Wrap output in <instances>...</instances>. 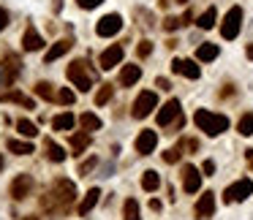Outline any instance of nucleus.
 <instances>
[{
    "instance_id": "nucleus-1",
    "label": "nucleus",
    "mask_w": 253,
    "mask_h": 220,
    "mask_svg": "<svg viewBox=\"0 0 253 220\" xmlns=\"http://www.w3.org/2000/svg\"><path fill=\"white\" fill-rule=\"evenodd\" d=\"M74 201H76V185L71 179L60 177L52 182V190L41 199V206H44V212L49 215H63V212H68V206Z\"/></svg>"
},
{
    "instance_id": "nucleus-2",
    "label": "nucleus",
    "mask_w": 253,
    "mask_h": 220,
    "mask_svg": "<svg viewBox=\"0 0 253 220\" xmlns=\"http://www.w3.org/2000/svg\"><path fill=\"white\" fill-rule=\"evenodd\" d=\"M193 123H196V128L204 131L207 136H220L223 131H229V117H226V114H215V111H210V109H196Z\"/></svg>"
},
{
    "instance_id": "nucleus-3",
    "label": "nucleus",
    "mask_w": 253,
    "mask_h": 220,
    "mask_svg": "<svg viewBox=\"0 0 253 220\" xmlns=\"http://www.w3.org/2000/svg\"><path fill=\"white\" fill-rule=\"evenodd\" d=\"M87 65H90V60H74L68 65V71H66V76H68V82L74 84V87H79L82 93H87L90 87H93V74L87 71Z\"/></svg>"
},
{
    "instance_id": "nucleus-4",
    "label": "nucleus",
    "mask_w": 253,
    "mask_h": 220,
    "mask_svg": "<svg viewBox=\"0 0 253 220\" xmlns=\"http://www.w3.org/2000/svg\"><path fill=\"white\" fill-rule=\"evenodd\" d=\"M19 74H22V57L19 55H6L0 60V90L14 87Z\"/></svg>"
},
{
    "instance_id": "nucleus-5",
    "label": "nucleus",
    "mask_w": 253,
    "mask_h": 220,
    "mask_svg": "<svg viewBox=\"0 0 253 220\" xmlns=\"http://www.w3.org/2000/svg\"><path fill=\"white\" fill-rule=\"evenodd\" d=\"M158 106V95L152 93V90H142L136 95V101H134V106H131V114L136 120H144V117H150L152 109Z\"/></svg>"
},
{
    "instance_id": "nucleus-6",
    "label": "nucleus",
    "mask_w": 253,
    "mask_h": 220,
    "mask_svg": "<svg viewBox=\"0 0 253 220\" xmlns=\"http://www.w3.org/2000/svg\"><path fill=\"white\" fill-rule=\"evenodd\" d=\"M242 30V8L239 6H232L229 8V14L223 16V25H220V35H223L226 41H234Z\"/></svg>"
},
{
    "instance_id": "nucleus-7",
    "label": "nucleus",
    "mask_w": 253,
    "mask_h": 220,
    "mask_svg": "<svg viewBox=\"0 0 253 220\" xmlns=\"http://www.w3.org/2000/svg\"><path fill=\"white\" fill-rule=\"evenodd\" d=\"M248 196H253V179H251V177L237 179L234 185H229V188L223 190V201H226V204H237V201H245Z\"/></svg>"
},
{
    "instance_id": "nucleus-8",
    "label": "nucleus",
    "mask_w": 253,
    "mask_h": 220,
    "mask_svg": "<svg viewBox=\"0 0 253 220\" xmlns=\"http://www.w3.org/2000/svg\"><path fill=\"white\" fill-rule=\"evenodd\" d=\"M180 117H183V106H180V101H177V98H169V101L161 106V111H158V125L166 128V125L177 123Z\"/></svg>"
},
{
    "instance_id": "nucleus-9",
    "label": "nucleus",
    "mask_w": 253,
    "mask_h": 220,
    "mask_svg": "<svg viewBox=\"0 0 253 220\" xmlns=\"http://www.w3.org/2000/svg\"><path fill=\"white\" fill-rule=\"evenodd\" d=\"M120 30H123V16L120 14H106V16H101L98 25H96V33L101 35V38H112V35H117Z\"/></svg>"
},
{
    "instance_id": "nucleus-10",
    "label": "nucleus",
    "mask_w": 253,
    "mask_h": 220,
    "mask_svg": "<svg viewBox=\"0 0 253 220\" xmlns=\"http://www.w3.org/2000/svg\"><path fill=\"white\" fill-rule=\"evenodd\" d=\"M123 47H120V44H112L109 49H103L101 52V57H98V68L101 71H112L115 68V65H120V63H123Z\"/></svg>"
},
{
    "instance_id": "nucleus-11",
    "label": "nucleus",
    "mask_w": 253,
    "mask_h": 220,
    "mask_svg": "<svg viewBox=\"0 0 253 220\" xmlns=\"http://www.w3.org/2000/svg\"><path fill=\"white\" fill-rule=\"evenodd\" d=\"M30 190H33V177H30V174H19V177H14V182H11V199H14V201H25L30 196Z\"/></svg>"
},
{
    "instance_id": "nucleus-12",
    "label": "nucleus",
    "mask_w": 253,
    "mask_h": 220,
    "mask_svg": "<svg viewBox=\"0 0 253 220\" xmlns=\"http://www.w3.org/2000/svg\"><path fill=\"white\" fill-rule=\"evenodd\" d=\"M212 215H215V193L204 190L196 201V218L207 220V218H212Z\"/></svg>"
},
{
    "instance_id": "nucleus-13",
    "label": "nucleus",
    "mask_w": 253,
    "mask_h": 220,
    "mask_svg": "<svg viewBox=\"0 0 253 220\" xmlns=\"http://www.w3.org/2000/svg\"><path fill=\"white\" fill-rule=\"evenodd\" d=\"M183 188H185V193H199V188H202V172L196 166H183Z\"/></svg>"
},
{
    "instance_id": "nucleus-14",
    "label": "nucleus",
    "mask_w": 253,
    "mask_h": 220,
    "mask_svg": "<svg viewBox=\"0 0 253 220\" xmlns=\"http://www.w3.org/2000/svg\"><path fill=\"white\" fill-rule=\"evenodd\" d=\"M155 144H158V133L155 131H150V128H144L142 133L136 136V152L139 155H150L152 150H155Z\"/></svg>"
},
{
    "instance_id": "nucleus-15",
    "label": "nucleus",
    "mask_w": 253,
    "mask_h": 220,
    "mask_svg": "<svg viewBox=\"0 0 253 220\" xmlns=\"http://www.w3.org/2000/svg\"><path fill=\"white\" fill-rule=\"evenodd\" d=\"M171 71L174 74H183V76H188V79H199L202 76V68L196 65V60H171Z\"/></svg>"
},
{
    "instance_id": "nucleus-16",
    "label": "nucleus",
    "mask_w": 253,
    "mask_h": 220,
    "mask_svg": "<svg viewBox=\"0 0 253 220\" xmlns=\"http://www.w3.org/2000/svg\"><path fill=\"white\" fill-rule=\"evenodd\" d=\"M22 49H25V52H38V49H44V38L38 35V30H35L33 25H28V30L22 35Z\"/></svg>"
},
{
    "instance_id": "nucleus-17",
    "label": "nucleus",
    "mask_w": 253,
    "mask_h": 220,
    "mask_svg": "<svg viewBox=\"0 0 253 220\" xmlns=\"http://www.w3.org/2000/svg\"><path fill=\"white\" fill-rule=\"evenodd\" d=\"M71 47H74V41H71V38H63V41H57L55 47H52V49H49V52H47V55H44V63H47V65H49V63L60 60V57L66 55V52H68Z\"/></svg>"
},
{
    "instance_id": "nucleus-18",
    "label": "nucleus",
    "mask_w": 253,
    "mask_h": 220,
    "mask_svg": "<svg viewBox=\"0 0 253 220\" xmlns=\"http://www.w3.org/2000/svg\"><path fill=\"white\" fill-rule=\"evenodd\" d=\"M0 101L3 103H19V106H25V109H35L33 98H28L25 93H17V90H11V93H0Z\"/></svg>"
},
{
    "instance_id": "nucleus-19",
    "label": "nucleus",
    "mask_w": 253,
    "mask_h": 220,
    "mask_svg": "<svg viewBox=\"0 0 253 220\" xmlns=\"http://www.w3.org/2000/svg\"><path fill=\"white\" fill-rule=\"evenodd\" d=\"M139 79H142V68H139V65H125V68L120 71V84H123V87H134Z\"/></svg>"
},
{
    "instance_id": "nucleus-20",
    "label": "nucleus",
    "mask_w": 253,
    "mask_h": 220,
    "mask_svg": "<svg viewBox=\"0 0 253 220\" xmlns=\"http://www.w3.org/2000/svg\"><path fill=\"white\" fill-rule=\"evenodd\" d=\"M87 147H90V133L87 131H79V133H74V136H71V152H74V155H82V152H87Z\"/></svg>"
},
{
    "instance_id": "nucleus-21",
    "label": "nucleus",
    "mask_w": 253,
    "mask_h": 220,
    "mask_svg": "<svg viewBox=\"0 0 253 220\" xmlns=\"http://www.w3.org/2000/svg\"><path fill=\"white\" fill-rule=\"evenodd\" d=\"M44 150H47V158L52 160V163H63V160H66V150H63L60 144H55L52 139H44Z\"/></svg>"
},
{
    "instance_id": "nucleus-22",
    "label": "nucleus",
    "mask_w": 253,
    "mask_h": 220,
    "mask_svg": "<svg viewBox=\"0 0 253 220\" xmlns=\"http://www.w3.org/2000/svg\"><path fill=\"white\" fill-rule=\"evenodd\" d=\"M74 123H76L74 114H71V111H63V114H57V117L52 120V128H55V131H60V133H66V131H71V128H74Z\"/></svg>"
},
{
    "instance_id": "nucleus-23",
    "label": "nucleus",
    "mask_w": 253,
    "mask_h": 220,
    "mask_svg": "<svg viewBox=\"0 0 253 220\" xmlns=\"http://www.w3.org/2000/svg\"><path fill=\"white\" fill-rule=\"evenodd\" d=\"M142 188H144L147 193H155L158 188H161V174L152 172V169H147V172L142 174Z\"/></svg>"
},
{
    "instance_id": "nucleus-24",
    "label": "nucleus",
    "mask_w": 253,
    "mask_h": 220,
    "mask_svg": "<svg viewBox=\"0 0 253 220\" xmlns=\"http://www.w3.org/2000/svg\"><path fill=\"white\" fill-rule=\"evenodd\" d=\"M218 44H202V47L196 49V60L199 63H210V60H215L218 57Z\"/></svg>"
},
{
    "instance_id": "nucleus-25",
    "label": "nucleus",
    "mask_w": 253,
    "mask_h": 220,
    "mask_svg": "<svg viewBox=\"0 0 253 220\" xmlns=\"http://www.w3.org/2000/svg\"><path fill=\"white\" fill-rule=\"evenodd\" d=\"M98 199H101V190H98V188H90L87 196H84L82 204H79V215H87L90 209H93V206L98 204Z\"/></svg>"
},
{
    "instance_id": "nucleus-26",
    "label": "nucleus",
    "mask_w": 253,
    "mask_h": 220,
    "mask_svg": "<svg viewBox=\"0 0 253 220\" xmlns=\"http://www.w3.org/2000/svg\"><path fill=\"white\" fill-rule=\"evenodd\" d=\"M6 147L14 152V155H33V152H35V147L30 144V141H17V139H11Z\"/></svg>"
},
{
    "instance_id": "nucleus-27",
    "label": "nucleus",
    "mask_w": 253,
    "mask_h": 220,
    "mask_svg": "<svg viewBox=\"0 0 253 220\" xmlns=\"http://www.w3.org/2000/svg\"><path fill=\"white\" fill-rule=\"evenodd\" d=\"M79 125H82L87 133H90V131H101V120H98L93 111H84L82 117H79Z\"/></svg>"
},
{
    "instance_id": "nucleus-28",
    "label": "nucleus",
    "mask_w": 253,
    "mask_h": 220,
    "mask_svg": "<svg viewBox=\"0 0 253 220\" xmlns=\"http://www.w3.org/2000/svg\"><path fill=\"white\" fill-rule=\"evenodd\" d=\"M215 19H218V11L210 6L204 14L199 16V30H210V28H215Z\"/></svg>"
},
{
    "instance_id": "nucleus-29",
    "label": "nucleus",
    "mask_w": 253,
    "mask_h": 220,
    "mask_svg": "<svg viewBox=\"0 0 253 220\" xmlns=\"http://www.w3.org/2000/svg\"><path fill=\"white\" fill-rule=\"evenodd\" d=\"M33 90H35V95L44 98V101H57V93L52 90V84H49V82H38Z\"/></svg>"
},
{
    "instance_id": "nucleus-30",
    "label": "nucleus",
    "mask_w": 253,
    "mask_h": 220,
    "mask_svg": "<svg viewBox=\"0 0 253 220\" xmlns=\"http://www.w3.org/2000/svg\"><path fill=\"white\" fill-rule=\"evenodd\" d=\"M237 131L242 133V136H253V111H245V114L239 117Z\"/></svg>"
},
{
    "instance_id": "nucleus-31",
    "label": "nucleus",
    "mask_w": 253,
    "mask_h": 220,
    "mask_svg": "<svg viewBox=\"0 0 253 220\" xmlns=\"http://www.w3.org/2000/svg\"><path fill=\"white\" fill-rule=\"evenodd\" d=\"M123 215H125V220H142V218H139V201L136 199H125Z\"/></svg>"
},
{
    "instance_id": "nucleus-32",
    "label": "nucleus",
    "mask_w": 253,
    "mask_h": 220,
    "mask_svg": "<svg viewBox=\"0 0 253 220\" xmlns=\"http://www.w3.org/2000/svg\"><path fill=\"white\" fill-rule=\"evenodd\" d=\"M17 131H19V136H25V139H33L35 133H38V128H35L30 120H17Z\"/></svg>"
},
{
    "instance_id": "nucleus-33",
    "label": "nucleus",
    "mask_w": 253,
    "mask_h": 220,
    "mask_svg": "<svg viewBox=\"0 0 253 220\" xmlns=\"http://www.w3.org/2000/svg\"><path fill=\"white\" fill-rule=\"evenodd\" d=\"M112 95H115V87H112V84H101L98 93H96V103H98V106H103V103L112 101Z\"/></svg>"
},
{
    "instance_id": "nucleus-34",
    "label": "nucleus",
    "mask_w": 253,
    "mask_h": 220,
    "mask_svg": "<svg viewBox=\"0 0 253 220\" xmlns=\"http://www.w3.org/2000/svg\"><path fill=\"white\" fill-rule=\"evenodd\" d=\"M177 28H183V19H180V16H166V19H164V30H166V33H174Z\"/></svg>"
},
{
    "instance_id": "nucleus-35",
    "label": "nucleus",
    "mask_w": 253,
    "mask_h": 220,
    "mask_svg": "<svg viewBox=\"0 0 253 220\" xmlns=\"http://www.w3.org/2000/svg\"><path fill=\"white\" fill-rule=\"evenodd\" d=\"M57 101H60V103H63V106H71V103H74V101H76V95H74V93H71V90H68V87H63V90H60V93H57Z\"/></svg>"
},
{
    "instance_id": "nucleus-36",
    "label": "nucleus",
    "mask_w": 253,
    "mask_h": 220,
    "mask_svg": "<svg viewBox=\"0 0 253 220\" xmlns=\"http://www.w3.org/2000/svg\"><path fill=\"white\" fill-rule=\"evenodd\" d=\"M136 55L142 57V60H144V57H150V55H152V41H147V38H144V41H139Z\"/></svg>"
},
{
    "instance_id": "nucleus-37",
    "label": "nucleus",
    "mask_w": 253,
    "mask_h": 220,
    "mask_svg": "<svg viewBox=\"0 0 253 220\" xmlns=\"http://www.w3.org/2000/svg\"><path fill=\"white\" fill-rule=\"evenodd\" d=\"M180 155H183V150H180V147H171V150L164 152V160H166V163H177Z\"/></svg>"
},
{
    "instance_id": "nucleus-38",
    "label": "nucleus",
    "mask_w": 253,
    "mask_h": 220,
    "mask_svg": "<svg viewBox=\"0 0 253 220\" xmlns=\"http://www.w3.org/2000/svg\"><path fill=\"white\" fill-rule=\"evenodd\" d=\"M96 163H98V158H87L82 166H79V174H82V177H87V174L96 169Z\"/></svg>"
},
{
    "instance_id": "nucleus-39",
    "label": "nucleus",
    "mask_w": 253,
    "mask_h": 220,
    "mask_svg": "<svg viewBox=\"0 0 253 220\" xmlns=\"http://www.w3.org/2000/svg\"><path fill=\"white\" fill-rule=\"evenodd\" d=\"M103 0H76V6L79 8H84V11H93V8H98Z\"/></svg>"
},
{
    "instance_id": "nucleus-40",
    "label": "nucleus",
    "mask_w": 253,
    "mask_h": 220,
    "mask_svg": "<svg viewBox=\"0 0 253 220\" xmlns=\"http://www.w3.org/2000/svg\"><path fill=\"white\" fill-rule=\"evenodd\" d=\"M112 174H115V163H103V166H101V172H98V177L106 179V177H112Z\"/></svg>"
},
{
    "instance_id": "nucleus-41",
    "label": "nucleus",
    "mask_w": 253,
    "mask_h": 220,
    "mask_svg": "<svg viewBox=\"0 0 253 220\" xmlns=\"http://www.w3.org/2000/svg\"><path fill=\"white\" fill-rule=\"evenodd\" d=\"M202 172H204V177H212V174H215V160H204V163H202Z\"/></svg>"
},
{
    "instance_id": "nucleus-42",
    "label": "nucleus",
    "mask_w": 253,
    "mask_h": 220,
    "mask_svg": "<svg viewBox=\"0 0 253 220\" xmlns=\"http://www.w3.org/2000/svg\"><path fill=\"white\" fill-rule=\"evenodd\" d=\"M155 87L158 90H171V82H169V79H164V76H158V79H155Z\"/></svg>"
},
{
    "instance_id": "nucleus-43",
    "label": "nucleus",
    "mask_w": 253,
    "mask_h": 220,
    "mask_svg": "<svg viewBox=\"0 0 253 220\" xmlns=\"http://www.w3.org/2000/svg\"><path fill=\"white\" fill-rule=\"evenodd\" d=\"M6 28H8V11L0 8V30H6Z\"/></svg>"
},
{
    "instance_id": "nucleus-44",
    "label": "nucleus",
    "mask_w": 253,
    "mask_h": 220,
    "mask_svg": "<svg viewBox=\"0 0 253 220\" xmlns=\"http://www.w3.org/2000/svg\"><path fill=\"white\" fill-rule=\"evenodd\" d=\"M180 19H183V25H191V19H193V11H185V14L180 16Z\"/></svg>"
},
{
    "instance_id": "nucleus-45",
    "label": "nucleus",
    "mask_w": 253,
    "mask_h": 220,
    "mask_svg": "<svg viewBox=\"0 0 253 220\" xmlns=\"http://www.w3.org/2000/svg\"><path fill=\"white\" fill-rule=\"evenodd\" d=\"M150 209H152V212H161V201H158V199H150Z\"/></svg>"
},
{
    "instance_id": "nucleus-46",
    "label": "nucleus",
    "mask_w": 253,
    "mask_h": 220,
    "mask_svg": "<svg viewBox=\"0 0 253 220\" xmlns=\"http://www.w3.org/2000/svg\"><path fill=\"white\" fill-rule=\"evenodd\" d=\"M245 158H248V166L253 169V150H245Z\"/></svg>"
},
{
    "instance_id": "nucleus-47",
    "label": "nucleus",
    "mask_w": 253,
    "mask_h": 220,
    "mask_svg": "<svg viewBox=\"0 0 253 220\" xmlns=\"http://www.w3.org/2000/svg\"><path fill=\"white\" fill-rule=\"evenodd\" d=\"M245 55H248V60H253V44H248V49H245Z\"/></svg>"
},
{
    "instance_id": "nucleus-48",
    "label": "nucleus",
    "mask_w": 253,
    "mask_h": 220,
    "mask_svg": "<svg viewBox=\"0 0 253 220\" xmlns=\"http://www.w3.org/2000/svg\"><path fill=\"white\" fill-rule=\"evenodd\" d=\"M22 220H41V218H35V215H28V218H22Z\"/></svg>"
},
{
    "instance_id": "nucleus-49",
    "label": "nucleus",
    "mask_w": 253,
    "mask_h": 220,
    "mask_svg": "<svg viewBox=\"0 0 253 220\" xmlns=\"http://www.w3.org/2000/svg\"><path fill=\"white\" fill-rule=\"evenodd\" d=\"M177 3H183V6H185V3H188V0H177Z\"/></svg>"
},
{
    "instance_id": "nucleus-50",
    "label": "nucleus",
    "mask_w": 253,
    "mask_h": 220,
    "mask_svg": "<svg viewBox=\"0 0 253 220\" xmlns=\"http://www.w3.org/2000/svg\"><path fill=\"white\" fill-rule=\"evenodd\" d=\"M0 169H3V158H0Z\"/></svg>"
},
{
    "instance_id": "nucleus-51",
    "label": "nucleus",
    "mask_w": 253,
    "mask_h": 220,
    "mask_svg": "<svg viewBox=\"0 0 253 220\" xmlns=\"http://www.w3.org/2000/svg\"><path fill=\"white\" fill-rule=\"evenodd\" d=\"M251 33H253V25H251Z\"/></svg>"
}]
</instances>
